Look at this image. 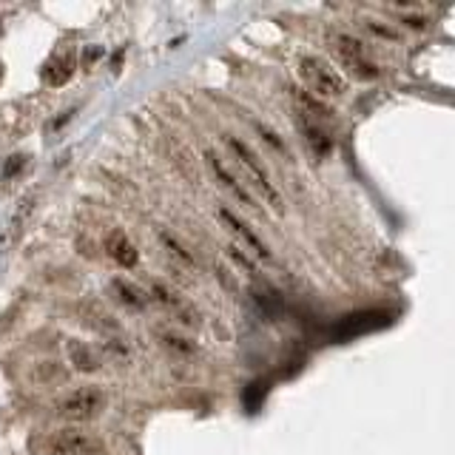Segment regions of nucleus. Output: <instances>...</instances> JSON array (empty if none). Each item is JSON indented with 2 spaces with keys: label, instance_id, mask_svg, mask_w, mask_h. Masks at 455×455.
Here are the masks:
<instances>
[{
  "label": "nucleus",
  "instance_id": "nucleus-1",
  "mask_svg": "<svg viewBox=\"0 0 455 455\" xmlns=\"http://www.w3.org/2000/svg\"><path fill=\"white\" fill-rule=\"evenodd\" d=\"M225 142H228V148L234 151V160L239 163V168L245 171V177H248V185L276 211V213H282L285 211V199H282V194H279V188L273 185V180H270V174L265 171V166L256 160V154L254 151L242 142V139H237V137H225Z\"/></svg>",
  "mask_w": 455,
  "mask_h": 455
},
{
  "label": "nucleus",
  "instance_id": "nucleus-2",
  "mask_svg": "<svg viewBox=\"0 0 455 455\" xmlns=\"http://www.w3.org/2000/svg\"><path fill=\"white\" fill-rule=\"evenodd\" d=\"M299 77L305 80V86L311 89V94L316 100H333L342 97L347 92V83L342 74L322 57L316 54H301L299 57Z\"/></svg>",
  "mask_w": 455,
  "mask_h": 455
},
{
  "label": "nucleus",
  "instance_id": "nucleus-3",
  "mask_svg": "<svg viewBox=\"0 0 455 455\" xmlns=\"http://www.w3.org/2000/svg\"><path fill=\"white\" fill-rule=\"evenodd\" d=\"M35 449L37 455H106L103 441L83 430H57L35 441Z\"/></svg>",
  "mask_w": 455,
  "mask_h": 455
},
{
  "label": "nucleus",
  "instance_id": "nucleus-4",
  "mask_svg": "<svg viewBox=\"0 0 455 455\" xmlns=\"http://www.w3.org/2000/svg\"><path fill=\"white\" fill-rule=\"evenodd\" d=\"M328 43H330L333 57L342 63V68L350 74V77H356V80H375L378 74H382V71H378V66L367 57L361 40H356L350 35H330Z\"/></svg>",
  "mask_w": 455,
  "mask_h": 455
},
{
  "label": "nucleus",
  "instance_id": "nucleus-5",
  "mask_svg": "<svg viewBox=\"0 0 455 455\" xmlns=\"http://www.w3.org/2000/svg\"><path fill=\"white\" fill-rule=\"evenodd\" d=\"M106 410V393L100 387H83V390H74L68 393L60 404H57V416L63 421H92Z\"/></svg>",
  "mask_w": 455,
  "mask_h": 455
},
{
  "label": "nucleus",
  "instance_id": "nucleus-6",
  "mask_svg": "<svg viewBox=\"0 0 455 455\" xmlns=\"http://www.w3.org/2000/svg\"><path fill=\"white\" fill-rule=\"evenodd\" d=\"M219 219L228 225V231L237 234V237L245 242V248H248V251H251L256 259H262V262H273V254L268 251V245H265V242H262V239H259V237L251 231V228H248V225H245V222H242V219H239L234 211L219 208Z\"/></svg>",
  "mask_w": 455,
  "mask_h": 455
},
{
  "label": "nucleus",
  "instance_id": "nucleus-7",
  "mask_svg": "<svg viewBox=\"0 0 455 455\" xmlns=\"http://www.w3.org/2000/svg\"><path fill=\"white\" fill-rule=\"evenodd\" d=\"M205 160H208V166H211L213 177L219 180V185H222V188H225L228 194H231V197H234L237 202H242L245 208H254V197H251V191H248V188H245V185H242V182H239V180H237V177H234L231 171L225 168V163H222V160H219V157L213 154V151H208V154H205Z\"/></svg>",
  "mask_w": 455,
  "mask_h": 455
},
{
  "label": "nucleus",
  "instance_id": "nucleus-8",
  "mask_svg": "<svg viewBox=\"0 0 455 455\" xmlns=\"http://www.w3.org/2000/svg\"><path fill=\"white\" fill-rule=\"evenodd\" d=\"M74 66H77V57H74V51H57V54L43 66V80H46L49 86H63V83L71 80Z\"/></svg>",
  "mask_w": 455,
  "mask_h": 455
},
{
  "label": "nucleus",
  "instance_id": "nucleus-9",
  "mask_svg": "<svg viewBox=\"0 0 455 455\" xmlns=\"http://www.w3.org/2000/svg\"><path fill=\"white\" fill-rule=\"evenodd\" d=\"M296 120H299V128H301V134H305V142L311 145V151H313L319 160H325V157L330 154L333 142H330L328 131L322 128V123H316V120H311V117H301V114H296Z\"/></svg>",
  "mask_w": 455,
  "mask_h": 455
},
{
  "label": "nucleus",
  "instance_id": "nucleus-10",
  "mask_svg": "<svg viewBox=\"0 0 455 455\" xmlns=\"http://www.w3.org/2000/svg\"><path fill=\"white\" fill-rule=\"evenodd\" d=\"M106 251H108V256H111L114 262H120L123 268H134V265L139 262L137 248L131 245V239H128L123 231H111V234L106 237Z\"/></svg>",
  "mask_w": 455,
  "mask_h": 455
},
{
  "label": "nucleus",
  "instance_id": "nucleus-11",
  "mask_svg": "<svg viewBox=\"0 0 455 455\" xmlns=\"http://www.w3.org/2000/svg\"><path fill=\"white\" fill-rule=\"evenodd\" d=\"M35 202H37V197H26V199H20V205H18V211H15V216L9 219V225H6V234H4V242L6 248L26 231V225H29V219H32V213H35Z\"/></svg>",
  "mask_w": 455,
  "mask_h": 455
},
{
  "label": "nucleus",
  "instance_id": "nucleus-12",
  "mask_svg": "<svg viewBox=\"0 0 455 455\" xmlns=\"http://www.w3.org/2000/svg\"><path fill=\"white\" fill-rule=\"evenodd\" d=\"M373 313H356V316H350L347 322H342L336 330H339V336H359V333H364V330H370V328H378V325H385V322H367Z\"/></svg>",
  "mask_w": 455,
  "mask_h": 455
},
{
  "label": "nucleus",
  "instance_id": "nucleus-13",
  "mask_svg": "<svg viewBox=\"0 0 455 455\" xmlns=\"http://www.w3.org/2000/svg\"><path fill=\"white\" fill-rule=\"evenodd\" d=\"M68 353H71V359H74V364H77L80 370H97L100 367V361H97V356L89 350V347H83V344H77V342H71L68 344Z\"/></svg>",
  "mask_w": 455,
  "mask_h": 455
},
{
  "label": "nucleus",
  "instance_id": "nucleus-14",
  "mask_svg": "<svg viewBox=\"0 0 455 455\" xmlns=\"http://www.w3.org/2000/svg\"><path fill=\"white\" fill-rule=\"evenodd\" d=\"M160 239L166 242V248L171 251V256H177V259L182 262V265H188V268H194V259H191V254H188V251H185L182 245H177V242H174V239H171L168 234H160Z\"/></svg>",
  "mask_w": 455,
  "mask_h": 455
},
{
  "label": "nucleus",
  "instance_id": "nucleus-15",
  "mask_svg": "<svg viewBox=\"0 0 455 455\" xmlns=\"http://www.w3.org/2000/svg\"><path fill=\"white\" fill-rule=\"evenodd\" d=\"M114 287H117V290H123V293H125V296H123V299H125V301H128V305H134V308H139V305H142V299H139V293H134V290H131V287H125V285H123V282H117V285H114Z\"/></svg>",
  "mask_w": 455,
  "mask_h": 455
},
{
  "label": "nucleus",
  "instance_id": "nucleus-16",
  "mask_svg": "<svg viewBox=\"0 0 455 455\" xmlns=\"http://www.w3.org/2000/svg\"><path fill=\"white\" fill-rule=\"evenodd\" d=\"M367 29H370V32H375L378 37H390V40H396V37H399L393 29H387V26H378L375 20H367Z\"/></svg>",
  "mask_w": 455,
  "mask_h": 455
},
{
  "label": "nucleus",
  "instance_id": "nucleus-17",
  "mask_svg": "<svg viewBox=\"0 0 455 455\" xmlns=\"http://www.w3.org/2000/svg\"><path fill=\"white\" fill-rule=\"evenodd\" d=\"M256 128H259V134H262V137H265V142H270V145H273V148H279V151H285V145H282V139H279V137H276V134H270V131H268V128H265V125H256Z\"/></svg>",
  "mask_w": 455,
  "mask_h": 455
},
{
  "label": "nucleus",
  "instance_id": "nucleus-18",
  "mask_svg": "<svg viewBox=\"0 0 455 455\" xmlns=\"http://www.w3.org/2000/svg\"><path fill=\"white\" fill-rule=\"evenodd\" d=\"M0 68H4V66H0Z\"/></svg>",
  "mask_w": 455,
  "mask_h": 455
}]
</instances>
